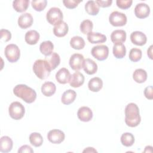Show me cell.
Returning a JSON list of instances; mask_svg holds the SVG:
<instances>
[{
    "mask_svg": "<svg viewBox=\"0 0 153 153\" xmlns=\"http://www.w3.org/2000/svg\"><path fill=\"white\" fill-rule=\"evenodd\" d=\"M141 121L139 109L134 103H128L125 108V123L130 127L137 126Z\"/></svg>",
    "mask_w": 153,
    "mask_h": 153,
    "instance_id": "6da1fadb",
    "label": "cell"
},
{
    "mask_svg": "<svg viewBox=\"0 0 153 153\" xmlns=\"http://www.w3.org/2000/svg\"><path fill=\"white\" fill-rule=\"evenodd\" d=\"M13 93L17 97L27 103H33L36 98V93L32 88L25 84H18L13 88Z\"/></svg>",
    "mask_w": 153,
    "mask_h": 153,
    "instance_id": "7a4b0ae2",
    "label": "cell"
},
{
    "mask_svg": "<svg viewBox=\"0 0 153 153\" xmlns=\"http://www.w3.org/2000/svg\"><path fill=\"white\" fill-rule=\"evenodd\" d=\"M33 71L38 78L45 79L50 75L51 69L45 59H38L33 63Z\"/></svg>",
    "mask_w": 153,
    "mask_h": 153,
    "instance_id": "3957f363",
    "label": "cell"
},
{
    "mask_svg": "<svg viewBox=\"0 0 153 153\" xmlns=\"http://www.w3.org/2000/svg\"><path fill=\"white\" fill-rule=\"evenodd\" d=\"M8 113L11 118L15 120H19L24 117L25 109L21 103L16 101L12 102L9 106Z\"/></svg>",
    "mask_w": 153,
    "mask_h": 153,
    "instance_id": "277c9868",
    "label": "cell"
},
{
    "mask_svg": "<svg viewBox=\"0 0 153 153\" xmlns=\"http://www.w3.org/2000/svg\"><path fill=\"white\" fill-rule=\"evenodd\" d=\"M4 54L8 62L14 63L16 62L20 58V50L17 45L10 44L5 47Z\"/></svg>",
    "mask_w": 153,
    "mask_h": 153,
    "instance_id": "5b68a950",
    "label": "cell"
},
{
    "mask_svg": "<svg viewBox=\"0 0 153 153\" xmlns=\"http://www.w3.org/2000/svg\"><path fill=\"white\" fill-rule=\"evenodd\" d=\"M63 13L61 10L57 7H52L49 9L46 14L47 22L52 25H56L63 21Z\"/></svg>",
    "mask_w": 153,
    "mask_h": 153,
    "instance_id": "8992f818",
    "label": "cell"
},
{
    "mask_svg": "<svg viewBox=\"0 0 153 153\" xmlns=\"http://www.w3.org/2000/svg\"><path fill=\"white\" fill-rule=\"evenodd\" d=\"M127 21V16L123 13L114 11L109 16V22L114 26L118 27L124 26Z\"/></svg>",
    "mask_w": 153,
    "mask_h": 153,
    "instance_id": "52a82bcc",
    "label": "cell"
},
{
    "mask_svg": "<svg viewBox=\"0 0 153 153\" xmlns=\"http://www.w3.org/2000/svg\"><path fill=\"white\" fill-rule=\"evenodd\" d=\"M91 55L97 60L103 61L106 59L109 55V48L105 45L94 46L91 51Z\"/></svg>",
    "mask_w": 153,
    "mask_h": 153,
    "instance_id": "ba28073f",
    "label": "cell"
},
{
    "mask_svg": "<svg viewBox=\"0 0 153 153\" xmlns=\"http://www.w3.org/2000/svg\"><path fill=\"white\" fill-rule=\"evenodd\" d=\"M65 137V133L59 129H53L47 134L48 140L54 144H59L62 143L64 140Z\"/></svg>",
    "mask_w": 153,
    "mask_h": 153,
    "instance_id": "9c48e42d",
    "label": "cell"
},
{
    "mask_svg": "<svg viewBox=\"0 0 153 153\" xmlns=\"http://www.w3.org/2000/svg\"><path fill=\"white\" fill-rule=\"evenodd\" d=\"M84 58L82 54L75 53L72 54L69 59V65L72 69L78 71L82 68Z\"/></svg>",
    "mask_w": 153,
    "mask_h": 153,
    "instance_id": "30bf717a",
    "label": "cell"
},
{
    "mask_svg": "<svg viewBox=\"0 0 153 153\" xmlns=\"http://www.w3.org/2000/svg\"><path fill=\"white\" fill-rule=\"evenodd\" d=\"M150 8L145 3L137 4L134 8V14L139 19H145L149 15Z\"/></svg>",
    "mask_w": 153,
    "mask_h": 153,
    "instance_id": "8fae6325",
    "label": "cell"
},
{
    "mask_svg": "<svg viewBox=\"0 0 153 153\" xmlns=\"http://www.w3.org/2000/svg\"><path fill=\"white\" fill-rule=\"evenodd\" d=\"M130 40L133 44L142 46L146 44L147 38L146 35L143 32L140 31H134L130 35Z\"/></svg>",
    "mask_w": 153,
    "mask_h": 153,
    "instance_id": "7c38bea8",
    "label": "cell"
},
{
    "mask_svg": "<svg viewBox=\"0 0 153 153\" xmlns=\"http://www.w3.org/2000/svg\"><path fill=\"white\" fill-rule=\"evenodd\" d=\"M93 112L91 109L87 106H82L79 108L77 112L78 119L83 122H88L93 118Z\"/></svg>",
    "mask_w": 153,
    "mask_h": 153,
    "instance_id": "4fadbf2b",
    "label": "cell"
},
{
    "mask_svg": "<svg viewBox=\"0 0 153 153\" xmlns=\"http://www.w3.org/2000/svg\"><path fill=\"white\" fill-rule=\"evenodd\" d=\"M33 21L32 16L29 13H25L19 16L18 25L22 29H27L32 25Z\"/></svg>",
    "mask_w": 153,
    "mask_h": 153,
    "instance_id": "5bb4252c",
    "label": "cell"
},
{
    "mask_svg": "<svg viewBox=\"0 0 153 153\" xmlns=\"http://www.w3.org/2000/svg\"><path fill=\"white\" fill-rule=\"evenodd\" d=\"M71 74L69 70L65 68L60 69L56 74V79L58 82L62 84H65L69 82Z\"/></svg>",
    "mask_w": 153,
    "mask_h": 153,
    "instance_id": "9a60e30c",
    "label": "cell"
},
{
    "mask_svg": "<svg viewBox=\"0 0 153 153\" xmlns=\"http://www.w3.org/2000/svg\"><path fill=\"white\" fill-rule=\"evenodd\" d=\"M84 76L79 72H75L71 76L69 80V84L74 88H77L81 86L84 82Z\"/></svg>",
    "mask_w": 153,
    "mask_h": 153,
    "instance_id": "2e32d148",
    "label": "cell"
},
{
    "mask_svg": "<svg viewBox=\"0 0 153 153\" xmlns=\"http://www.w3.org/2000/svg\"><path fill=\"white\" fill-rule=\"evenodd\" d=\"M69 27L68 24L62 21L54 26L53 33L57 37H63L68 32Z\"/></svg>",
    "mask_w": 153,
    "mask_h": 153,
    "instance_id": "e0dca14e",
    "label": "cell"
},
{
    "mask_svg": "<svg viewBox=\"0 0 153 153\" xmlns=\"http://www.w3.org/2000/svg\"><path fill=\"white\" fill-rule=\"evenodd\" d=\"M82 68L88 75H93L97 71V65L91 59H84Z\"/></svg>",
    "mask_w": 153,
    "mask_h": 153,
    "instance_id": "ac0fdd59",
    "label": "cell"
},
{
    "mask_svg": "<svg viewBox=\"0 0 153 153\" xmlns=\"http://www.w3.org/2000/svg\"><path fill=\"white\" fill-rule=\"evenodd\" d=\"M111 39L115 44L123 43L126 39V32L124 30L117 29L114 30L111 35Z\"/></svg>",
    "mask_w": 153,
    "mask_h": 153,
    "instance_id": "d6986e66",
    "label": "cell"
},
{
    "mask_svg": "<svg viewBox=\"0 0 153 153\" xmlns=\"http://www.w3.org/2000/svg\"><path fill=\"white\" fill-rule=\"evenodd\" d=\"M13 146V142L10 137L7 136L1 137L0 139V151L1 152L7 153L11 151Z\"/></svg>",
    "mask_w": 153,
    "mask_h": 153,
    "instance_id": "ffe728a7",
    "label": "cell"
},
{
    "mask_svg": "<svg viewBox=\"0 0 153 153\" xmlns=\"http://www.w3.org/2000/svg\"><path fill=\"white\" fill-rule=\"evenodd\" d=\"M87 39L91 44H99L105 42L107 38L102 33L91 32L87 34Z\"/></svg>",
    "mask_w": 153,
    "mask_h": 153,
    "instance_id": "44dd1931",
    "label": "cell"
},
{
    "mask_svg": "<svg viewBox=\"0 0 153 153\" xmlns=\"http://www.w3.org/2000/svg\"><path fill=\"white\" fill-rule=\"evenodd\" d=\"M76 97V92L73 90L69 89L63 93L61 97V101L64 105H68L74 102Z\"/></svg>",
    "mask_w": 153,
    "mask_h": 153,
    "instance_id": "7402d4cb",
    "label": "cell"
},
{
    "mask_svg": "<svg viewBox=\"0 0 153 153\" xmlns=\"http://www.w3.org/2000/svg\"><path fill=\"white\" fill-rule=\"evenodd\" d=\"M56 90V85L50 81L45 82L41 87L42 93L47 97H50L53 96Z\"/></svg>",
    "mask_w": 153,
    "mask_h": 153,
    "instance_id": "603a6c76",
    "label": "cell"
},
{
    "mask_svg": "<svg viewBox=\"0 0 153 153\" xmlns=\"http://www.w3.org/2000/svg\"><path fill=\"white\" fill-rule=\"evenodd\" d=\"M39 33L35 30L27 31L25 36V39L27 44L29 45L36 44L39 39Z\"/></svg>",
    "mask_w": 153,
    "mask_h": 153,
    "instance_id": "cb8c5ba5",
    "label": "cell"
},
{
    "mask_svg": "<svg viewBox=\"0 0 153 153\" xmlns=\"http://www.w3.org/2000/svg\"><path fill=\"white\" fill-rule=\"evenodd\" d=\"M103 87V81L99 77H94L90 79L88 83V89L93 92H98Z\"/></svg>",
    "mask_w": 153,
    "mask_h": 153,
    "instance_id": "d4e9b609",
    "label": "cell"
},
{
    "mask_svg": "<svg viewBox=\"0 0 153 153\" xmlns=\"http://www.w3.org/2000/svg\"><path fill=\"white\" fill-rule=\"evenodd\" d=\"M54 45L51 41H45L41 43L39 50L41 53L45 57L50 56L53 53Z\"/></svg>",
    "mask_w": 153,
    "mask_h": 153,
    "instance_id": "484cf974",
    "label": "cell"
},
{
    "mask_svg": "<svg viewBox=\"0 0 153 153\" xmlns=\"http://www.w3.org/2000/svg\"><path fill=\"white\" fill-rule=\"evenodd\" d=\"M113 54L117 59H123L126 54V48L122 43L115 44L112 48Z\"/></svg>",
    "mask_w": 153,
    "mask_h": 153,
    "instance_id": "4316f807",
    "label": "cell"
},
{
    "mask_svg": "<svg viewBox=\"0 0 153 153\" xmlns=\"http://www.w3.org/2000/svg\"><path fill=\"white\" fill-rule=\"evenodd\" d=\"M85 11L91 16H96L99 12V7L94 1H88L85 4Z\"/></svg>",
    "mask_w": 153,
    "mask_h": 153,
    "instance_id": "83f0119b",
    "label": "cell"
},
{
    "mask_svg": "<svg viewBox=\"0 0 153 153\" xmlns=\"http://www.w3.org/2000/svg\"><path fill=\"white\" fill-rule=\"evenodd\" d=\"M147 76V72L143 69H137L133 74V78L137 83H143L146 81Z\"/></svg>",
    "mask_w": 153,
    "mask_h": 153,
    "instance_id": "f1b7e54d",
    "label": "cell"
},
{
    "mask_svg": "<svg viewBox=\"0 0 153 153\" xmlns=\"http://www.w3.org/2000/svg\"><path fill=\"white\" fill-rule=\"evenodd\" d=\"M29 4V0H16L13 2V7L17 12L22 13L27 9Z\"/></svg>",
    "mask_w": 153,
    "mask_h": 153,
    "instance_id": "f546056e",
    "label": "cell"
},
{
    "mask_svg": "<svg viewBox=\"0 0 153 153\" xmlns=\"http://www.w3.org/2000/svg\"><path fill=\"white\" fill-rule=\"evenodd\" d=\"M70 45L75 50H81L85 46L84 39L79 36H74L70 40Z\"/></svg>",
    "mask_w": 153,
    "mask_h": 153,
    "instance_id": "4dcf8cb0",
    "label": "cell"
},
{
    "mask_svg": "<svg viewBox=\"0 0 153 153\" xmlns=\"http://www.w3.org/2000/svg\"><path fill=\"white\" fill-rule=\"evenodd\" d=\"M45 59L49 63L51 71L55 69L60 63V56L57 53H53L50 56L46 57Z\"/></svg>",
    "mask_w": 153,
    "mask_h": 153,
    "instance_id": "1f68e13d",
    "label": "cell"
},
{
    "mask_svg": "<svg viewBox=\"0 0 153 153\" xmlns=\"http://www.w3.org/2000/svg\"><path fill=\"white\" fill-rule=\"evenodd\" d=\"M120 140L123 145L126 147H130L132 146L134 142V137L131 133L126 132L121 135Z\"/></svg>",
    "mask_w": 153,
    "mask_h": 153,
    "instance_id": "d6a6232c",
    "label": "cell"
},
{
    "mask_svg": "<svg viewBox=\"0 0 153 153\" xmlns=\"http://www.w3.org/2000/svg\"><path fill=\"white\" fill-rule=\"evenodd\" d=\"M29 141L33 146L39 147L41 146L43 143V138L40 133L33 132L29 136Z\"/></svg>",
    "mask_w": 153,
    "mask_h": 153,
    "instance_id": "836d02e7",
    "label": "cell"
},
{
    "mask_svg": "<svg viewBox=\"0 0 153 153\" xmlns=\"http://www.w3.org/2000/svg\"><path fill=\"white\" fill-rule=\"evenodd\" d=\"M93 27V22L88 19L83 20L80 24L79 29L81 32L83 34H88L90 32H92Z\"/></svg>",
    "mask_w": 153,
    "mask_h": 153,
    "instance_id": "e575fe53",
    "label": "cell"
},
{
    "mask_svg": "<svg viewBox=\"0 0 153 153\" xmlns=\"http://www.w3.org/2000/svg\"><path fill=\"white\" fill-rule=\"evenodd\" d=\"M142 53L140 49L137 48H133L130 50L128 54L129 59L133 62H136L140 60L142 58Z\"/></svg>",
    "mask_w": 153,
    "mask_h": 153,
    "instance_id": "d590c367",
    "label": "cell"
},
{
    "mask_svg": "<svg viewBox=\"0 0 153 153\" xmlns=\"http://www.w3.org/2000/svg\"><path fill=\"white\" fill-rule=\"evenodd\" d=\"M47 0H37L32 1L31 2V5L32 8L36 11H41L45 9L47 6Z\"/></svg>",
    "mask_w": 153,
    "mask_h": 153,
    "instance_id": "8d00e7d4",
    "label": "cell"
},
{
    "mask_svg": "<svg viewBox=\"0 0 153 153\" xmlns=\"http://www.w3.org/2000/svg\"><path fill=\"white\" fill-rule=\"evenodd\" d=\"M133 3L132 0H117L116 4L118 8L126 10L129 8Z\"/></svg>",
    "mask_w": 153,
    "mask_h": 153,
    "instance_id": "74e56055",
    "label": "cell"
},
{
    "mask_svg": "<svg viewBox=\"0 0 153 153\" xmlns=\"http://www.w3.org/2000/svg\"><path fill=\"white\" fill-rule=\"evenodd\" d=\"M82 1V0H64L63 1V3L67 8L73 9L76 8L78 5Z\"/></svg>",
    "mask_w": 153,
    "mask_h": 153,
    "instance_id": "f35d334b",
    "label": "cell"
},
{
    "mask_svg": "<svg viewBox=\"0 0 153 153\" xmlns=\"http://www.w3.org/2000/svg\"><path fill=\"white\" fill-rule=\"evenodd\" d=\"M0 34H1V39L5 42H8L11 38V33L8 30L2 29L0 30Z\"/></svg>",
    "mask_w": 153,
    "mask_h": 153,
    "instance_id": "ab89813d",
    "label": "cell"
},
{
    "mask_svg": "<svg viewBox=\"0 0 153 153\" xmlns=\"http://www.w3.org/2000/svg\"><path fill=\"white\" fill-rule=\"evenodd\" d=\"M144 95L145 97L149 100H152L153 99V89L152 85L148 86L145 88Z\"/></svg>",
    "mask_w": 153,
    "mask_h": 153,
    "instance_id": "60d3db41",
    "label": "cell"
},
{
    "mask_svg": "<svg viewBox=\"0 0 153 153\" xmlns=\"http://www.w3.org/2000/svg\"><path fill=\"white\" fill-rule=\"evenodd\" d=\"M96 2L97 4L99 7H100L102 8H106L111 5L112 3V0H106V1L97 0L96 1Z\"/></svg>",
    "mask_w": 153,
    "mask_h": 153,
    "instance_id": "b9f144b4",
    "label": "cell"
},
{
    "mask_svg": "<svg viewBox=\"0 0 153 153\" xmlns=\"http://www.w3.org/2000/svg\"><path fill=\"white\" fill-rule=\"evenodd\" d=\"M19 153H25V152H27V153H32L33 152V150L32 148L27 145H25L22 146L18 150Z\"/></svg>",
    "mask_w": 153,
    "mask_h": 153,
    "instance_id": "7bdbcfd3",
    "label": "cell"
},
{
    "mask_svg": "<svg viewBox=\"0 0 153 153\" xmlns=\"http://www.w3.org/2000/svg\"><path fill=\"white\" fill-rule=\"evenodd\" d=\"M82 152H97V151L94 148H92V147L86 148L84 150H83Z\"/></svg>",
    "mask_w": 153,
    "mask_h": 153,
    "instance_id": "ee69618b",
    "label": "cell"
},
{
    "mask_svg": "<svg viewBox=\"0 0 153 153\" xmlns=\"http://www.w3.org/2000/svg\"><path fill=\"white\" fill-rule=\"evenodd\" d=\"M152 47H153V45H151L149 48L148 49V51H147V54L148 56V57H149L150 59H152Z\"/></svg>",
    "mask_w": 153,
    "mask_h": 153,
    "instance_id": "f6af8a7d",
    "label": "cell"
}]
</instances>
